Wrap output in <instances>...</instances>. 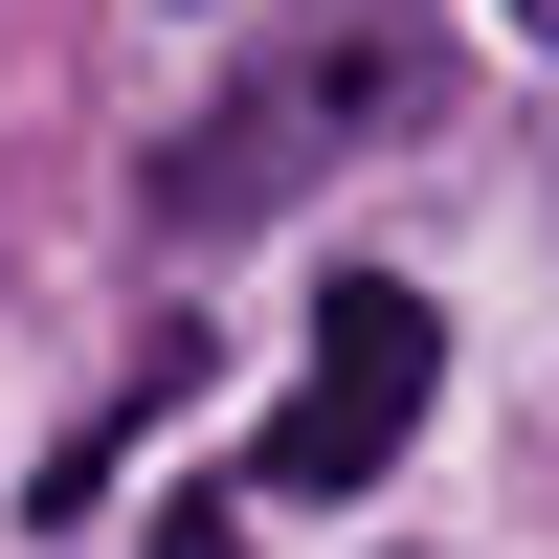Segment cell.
<instances>
[{
  "label": "cell",
  "mask_w": 559,
  "mask_h": 559,
  "mask_svg": "<svg viewBox=\"0 0 559 559\" xmlns=\"http://www.w3.org/2000/svg\"><path fill=\"white\" fill-rule=\"evenodd\" d=\"M157 559H247V515H224V492H179V515H157Z\"/></svg>",
  "instance_id": "3"
},
{
  "label": "cell",
  "mask_w": 559,
  "mask_h": 559,
  "mask_svg": "<svg viewBox=\"0 0 559 559\" xmlns=\"http://www.w3.org/2000/svg\"><path fill=\"white\" fill-rule=\"evenodd\" d=\"M426 381H448V313L403 292V269L313 292V381H292V426L247 448V492H381L403 426H426Z\"/></svg>",
  "instance_id": "2"
},
{
  "label": "cell",
  "mask_w": 559,
  "mask_h": 559,
  "mask_svg": "<svg viewBox=\"0 0 559 559\" xmlns=\"http://www.w3.org/2000/svg\"><path fill=\"white\" fill-rule=\"evenodd\" d=\"M515 45H559V0H515Z\"/></svg>",
  "instance_id": "4"
},
{
  "label": "cell",
  "mask_w": 559,
  "mask_h": 559,
  "mask_svg": "<svg viewBox=\"0 0 559 559\" xmlns=\"http://www.w3.org/2000/svg\"><path fill=\"white\" fill-rule=\"evenodd\" d=\"M381 134H448V23L426 0H313V23H269L247 68L157 134V247H247V224H292L313 179L381 157Z\"/></svg>",
  "instance_id": "1"
}]
</instances>
